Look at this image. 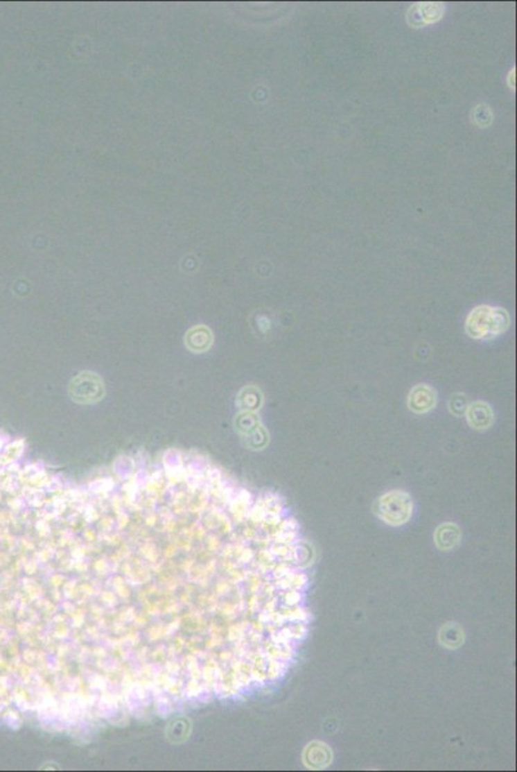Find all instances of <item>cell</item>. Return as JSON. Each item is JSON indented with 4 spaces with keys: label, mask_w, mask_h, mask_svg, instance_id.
Masks as SVG:
<instances>
[{
    "label": "cell",
    "mask_w": 517,
    "mask_h": 772,
    "mask_svg": "<svg viewBox=\"0 0 517 772\" xmlns=\"http://www.w3.org/2000/svg\"><path fill=\"white\" fill-rule=\"evenodd\" d=\"M511 326L509 311L500 307L479 305L466 320V332L475 340H491L503 335Z\"/></svg>",
    "instance_id": "6da1fadb"
},
{
    "label": "cell",
    "mask_w": 517,
    "mask_h": 772,
    "mask_svg": "<svg viewBox=\"0 0 517 772\" xmlns=\"http://www.w3.org/2000/svg\"><path fill=\"white\" fill-rule=\"evenodd\" d=\"M374 513L384 523L392 526H401L408 523L413 515V501L410 493L395 489L376 499Z\"/></svg>",
    "instance_id": "7a4b0ae2"
},
{
    "label": "cell",
    "mask_w": 517,
    "mask_h": 772,
    "mask_svg": "<svg viewBox=\"0 0 517 772\" xmlns=\"http://www.w3.org/2000/svg\"><path fill=\"white\" fill-rule=\"evenodd\" d=\"M444 15V4L441 3H417L410 7L407 13V21L410 26L423 27L435 24Z\"/></svg>",
    "instance_id": "3957f363"
},
{
    "label": "cell",
    "mask_w": 517,
    "mask_h": 772,
    "mask_svg": "<svg viewBox=\"0 0 517 772\" xmlns=\"http://www.w3.org/2000/svg\"><path fill=\"white\" fill-rule=\"evenodd\" d=\"M437 402V391L426 384L416 385L410 393L408 407L414 413H428L435 409Z\"/></svg>",
    "instance_id": "277c9868"
},
{
    "label": "cell",
    "mask_w": 517,
    "mask_h": 772,
    "mask_svg": "<svg viewBox=\"0 0 517 772\" xmlns=\"http://www.w3.org/2000/svg\"><path fill=\"white\" fill-rule=\"evenodd\" d=\"M468 425L475 430H487L494 422V413L487 402L477 400L470 403L464 412Z\"/></svg>",
    "instance_id": "5b68a950"
},
{
    "label": "cell",
    "mask_w": 517,
    "mask_h": 772,
    "mask_svg": "<svg viewBox=\"0 0 517 772\" xmlns=\"http://www.w3.org/2000/svg\"><path fill=\"white\" fill-rule=\"evenodd\" d=\"M303 761L308 769L313 770L328 767L332 762L330 746L322 741H312L304 749Z\"/></svg>",
    "instance_id": "8992f818"
},
{
    "label": "cell",
    "mask_w": 517,
    "mask_h": 772,
    "mask_svg": "<svg viewBox=\"0 0 517 772\" xmlns=\"http://www.w3.org/2000/svg\"><path fill=\"white\" fill-rule=\"evenodd\" d=\"M461 528L455 523H444L439 525L434 534V540L437 549L441 551L455 550L461 542Z\"/></svg>",
    "instance_id": "52a82bcc"
},
{
    "label": "cell",
    "mask_w": 517,
    "mask_h": 772,
    "mask_svg": "<svg viewBox=\"0 0 517 772\" xmlns=\"http://www.w3.org/2000/svg\"><path fill=\"white\" fill-rule=\"evenodd\" d=\"M439 641L444 648L457 649L462 646L464 641L462 627L457 623H446L439 632Z\"/></svg>",
    "instance_id": "ba28073f"
},
{
    "label": "cell",
    "mask_w": 517,
    "mask_h": 772,
    "mask_svg": "<svg viewBox=\"0 0 517 772\" xmlns=\"http://www.w3.org/2000/svg\"><path fill=\"white\" fill-rule=\"evenodd\" d=\"M243 393L246 394L245 397L241 395V398L243 400V404H242L243 409H250V411L260 409V406L263 403V395H261L258 389L249 388V389H245Z\"/></svg>",
    "instance_id": "9c48e42d"
},
{
    "label": "cell",
    "mask_w": 517,
    "mask_h": 772,
    "mask_svg": "<svg viewBox=\"0 0 517 772\" xmlns=\"http://www.w3.org/2000/svg\"><path fill=\"white\" fill-rule=\"evenodd\" d=\"M467 406H468L467 398H466V395H464V394H455V395H453V397L450 398V400H449V409H450V412H452L453 415H455V416H458V418L464 415V412H466V409H467Z\"/></svg>",
    "instance_id": "30bf717a"
},
{
    "label": "cell",
    "mask_w": 517,
    "mask_h": 772,
    "mask_svg": "<svg viewBox=\"0 0 517 772\" xmlns=\"http://www.w3.org/2000/svg\"><path fill=\"white\" fill-rule=\"evenodd\" d=\"M488 108L487 105H480L473 110V121L479 126H488L491 124L493 120V115H485V110Z\"/></svg>",
    "instance_id": "8fae6325"
},
{
    "label": "cell",
    "mask_w": 517,
    "mask_h": 772,
    "mask_svg": "<svg viewBox=\"0 0 517 772\" xmlns=\"http://www.w3.org/2000/svg\"><path fill=\"white\" fill-rule=\"evenodd\" d=\"M515 78H516V70L512 69V70L509 71V78H507V83H509V88L512 89V90L516 88V79H515Z\"/></svg>",
    "instance_id": "7c38bea8"
}]
</instances>
